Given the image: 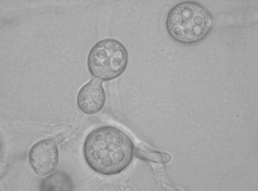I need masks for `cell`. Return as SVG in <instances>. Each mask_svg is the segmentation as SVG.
Instances as JSON below:
<instances>
[{"label": "cell", "instance_id": "cell-6", "mask_svg": "<svg viewBox=\"0 0 258 191\" xmlns=\"http://www.w3.org/2000/svg\"><path fill=\"white\" fill-rule=\"evenodd\" d=\"M73 188L71 178L61 172H55L48 177L43 181L41 186L43 191L71 190Z\"/></svg>", "mask_w": 258, "mask_h": 191}, {"label": "cell", "instance_id": "cell-5", "mask_svg": "<svg viewBox=\"0 0 258 191\" xmlns=\"http://www.w3.org/2000/svg\"><path fill=\"white\" fill-rule=\"evenodd\" d=\"M106 96L101 81L92 78L80 89L77 97V105L83 112L96 114L103 108Z\"/></svg>", "mask_w": 258, "mask_h": 191}, {"label": "cell", "instance_id": "cell-7", "mask_svg": "<svg viewBox=\"0 0 258 191\" xmlns=\"http://www.w3.org/2000/svg\"><path fill=\"white\" fill-rule=\"evenodd\" d=\"M136 155L143 160L159 164L168 163L172 159L171 155L165 152L138 149L136 150Z\"/></svg>", "mask_w": 258, "mask_h": 191}, {"label": "cell", "instance_id": "cell-2", "mask_svg": "<svg viewBox=\"0 0 258 191\" xmlns=\"http://www.w3.org/2000/svg\"><path fill=\"white\" fill-rule=\"evenodd\" d=\"M166 25L171 37L178 43L191 44L199 43L208 35L211 29L209 13L200 4L185 2L177 4L168 13Z\"/></svg>", "mask_w": 258, "mask_h": 191}, {"label": "cell", "instance_id": "cell-1", "mask_svg": "<svg viewBox=\"0 0 258 191\" xmlns=\"http://www.w3.org/2000/svg\"><path fill=\"white\" fill-rule=\"evenodd\" d=\"M83 150L90 167L98 173L108 175L118 173L129 165L133 156L134 146L125 132L107 126L96 128L88 134Z\"/></svg>", "mask_w": 258, "mask_h": 191}, {"label": "cell", "instance_id": "cell-3", "mask_svg": "<svg viewBox=\"0 0 258 191\" xmlns=\"http://www.w3.org/2000/svg\"><path fill=\"white\" fill-rule=\"evenodd\" d=\"M128 62V56L124 46L117 41L108 39L100 42L91 49L87 64L93 78L104 82L121 75Z\"/></svg>", "mask_w": 258, "mask_h": 191}, {"label": "cell", "instance_id": "cell-8", "mask_svg": "<svg viewBox=\"0 0 258 191\" xmlns=\"http://www.w3.org/2000/svg\"><path fill=\"white\" fill-rule=\"evenodd\" d=\"M155 166L154 168V172L156 180L160 186L168 190L175 189V187L168 181L164 167L162 164L156 165Z\"/></svg>", "mask_w": 258, "mask_h": 191}, {"label": "cell", "instance_id": "cell-4", "mask_svg": "<svg viewBox=\"0 0 258 191\" xmlns=\"http://www.w3.org/2000/svg\"><path fill=\"white\" fill-rule=\"evenodd\" d=\"M29 161L37 174L44 175L53 171L58 162V153L56 144L51 140H46L35 144L31 149Z\"/></svg>", "mask_w": 258, "mask_h": 191}]
</instances>
